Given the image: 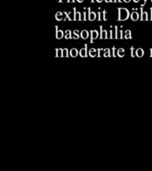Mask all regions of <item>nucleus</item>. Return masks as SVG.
Here are the masks:
<instances>
[{"label":"nucleus","mask_w":152,"mask_h":171,"mask_svg":"<svg viewBox=\"0 0 152 171\" xmlns=\"http://www.w3.org/2000/svg\"><path fill=\"white\" fill-rule=\"evenodd\" d=\"M144 55V50L142 48L136 49V56L137 57H142Z\"/></svg>","instance_id":"ddd939ff"},{"label":"nucleus","mask_w":152,"mask_h":171,"mask_svg":"<svg viewBox=\"0 0 152 171\" xmlns=\"http://www.w3.org/2000/svg\"><path fill=\"white\" fill-rule=\"evenodd\" d=\"M117 39H124V37H123V30H122V29L118 30V34H117Z\"/></svg>","instance_id":"5701e85b"},{"label":"nucleus","mask_w":152,"mask_h":171,"mask_svg":"<svg viewBox=\"0 0 152 171\" xmlns=\"http://www.w3.org/2000/svg\"><path fill=\"white\" fill-rule=\"evenodd\" d=\"M124 38L126 39H132V32H131V30H126V34H125Z\"/></svg>","instance_id":"a211bd4d"},{"label":"nucleus","mask_w":152,"mask_h":171,"mask_svg":"<svg viewBox=\"0 0 152 171\" xmlns=\"http://www.w3.org/2000/svg\"><path fill=\"white\" fill-rule=\"evenodd\" d=\"M55 19H56L57 21H62V20L63 19V13H62V12H58V13L55 14Z\"/></svg>","instance_id":"2eb2a0df"},{"label":"nucleus","mask_w":152,"mask_h":171,"mask_svg":"<svg viewBox=\"0 0 152 171\" xmlns=\"http://www.w3.org/2000/svg\"><path fill=\"white\" fill-rule=\"evenodd\" d=\"M118 21H126L129 18L130 14L129 11L126 8H118Z\"/></svg>","instance_id":"f257e3e1"},{"label":"nucleus","mask_w":152,"mask_h":171,"mask_svg":"<svg viewBox=\"0 0 152 171\" xmlns=\"http://www.w3.org/2000/svg\"><path fill=\"white\" fill-rule=\"evenodd\" d=\"M70 55L71 57H77V56L78 55V51H77V49L72 48L71 50H70Z\"/></svg>","instance_id":"1a4fd4ad"},{"label":"nucleus","mask_w":152,"mask_h":171,"mask_svg":"<svg viewBox=\"0 0 152 171\" xmlns=\"http://www.w3.org/2000/svg\"><path fill=\"white\" fill-rule=\"evenodd\" d=\"M149 18L148 16V13L146 12H142V8H141V21H148Z\"/></svg>","instance_id":"9b49d317"},{"label":"nucleus","mask_w":152,"mask_h":171,"mask_svg":"<svg viewBox=\"0 0 152 171\" xmlns=\"http://www.w3.org/2000/svg\"><path fill=\"white\" fill-rule=\"evenodd\" d=\"M150 57H152V48L150 49Z\"/></svg>","instance_id":"c85d7f7f"},{"label":"nucleus","mask_w":152,"mask_h":171,"mask_svg":"<svg viewBox=\"0 0 152 171\" xmlns=\"http://www.w3.org/2000/svg\"><path fill=\"white\" fill-rule=\"evenodd\" d=\"M109 39H115V37H114V33H113V30H112V29L109 32Z\"/></svg>","instance_id":"393cba45"},{"label":"nucleus","mask_w":152,"mask_h":171,"mask_svg":"<svg viewBox=\"0 0 152 171\" xmlns=\"http://www.w3.org/2000/svg\"><path fill=\"white\" fill-rule=\"evenodd\" d=\"M131 19H132L133 21H137V20H139V14H138L137 12L132 13V14H131Z\"/></svg>","instance_id":"dca6fc26"},{"label":"nucleus","mask_w":152,"mask_h":171,"mask_svg":"<svg viewBox=\"0 0 152 171\" xmlns=\"http://www.w3.org/2000/svg\"><path fill=\"white\" fill-rule=\"evenodd\" d=\"M98 37H99V32L97 30H91V32H90V38H91L90 43H94V40L98 39Z\"/></svg>","instance_id":"7ed1b4c3"},{"label":"nucleus","mask_w":152,"mask_h":171,"mask_svg":"<svg viewBox=\"0 0 152 171\" xmlns=\"http://www.w3.org/2000/svg\"><path fill=\"white\" fill-rule=\"evenodd\" d=\"M79 55H80L81 57H87V55H89V54H88V51H87V45H86V44L85 45V47L82 48V49L80 50Z\"/></svg>","instance_id":"39448f33"},{"label":"nucleus","mask_w":152,"mask_h":171,"mask_svg":"<svg viewBox=\"0 0 152 171\" xmlns=\"http://www.w3.org/2000/svg\"><path fill=\"white\" fill-rule=\"evenodd\" d=\"M80 37L83 39H88L90 36H89V32L87 30H82L81 33H80Z\"/></svg>","instance_id":"0eeeda50"},{"label":"nucleus","mask_w":152,"mask_h":171,"mask_svg":"<svg viewBox=\"0 0 152 171\" xmlns=\"http://www.w3.org/2000/svg\"><path fill=\"white\" fill-rule=\"evenodd\" d=\"M56 29V32H55V38L57 39H62L63 37H64V32L63 30H60V29H58V27L56 26L55 27Z\"/></svg>","instance_id":"20e7f679"},{"label":"nucleus","mask_w":152,"mask_h":171,"mask_svg":"<svg viewBox=\"0 0 152 171\" xmlns=\"http://www.w3.org/2000/svg\"><path fill=\"white\" fill-rule=\"evenodd\" d=\"M134 2H138V1H139V0H134Z\"/></svg>","instance_id":"2f4dec72"},{"label":"nucleus","mask_w":152,"mask_h":171,"mask_svg":"<svg viewBox=\"0 0 152 171\" xmlns=\"http://www.w3.org/2000/svg\"><path fill=\"white\" fill-rule=\"evenodd\" d=\"M97 1H98V2H102V0H97Z\"/></svg>","instance_id":"473e14b6"},{"label":"nucleus","mask_w":152,"mask_h":171,"mask_svg":"<svg viewBox=\"0 0 152 171\" xmlns=\"http://www.w3.org/2000/svg\"><path fill=\"white\" fill-rule=\"evenodd\" d=\"M149 20L152 21V8L150 9V17H149Z\"/></svg>","instance_id":"cd10ccee"},{"label":"nucleus","mask_w":152,"mask_h":171,"mask_svg":"<svg viewBox=\"0 0 152 171\" xmlns=\"http://www.w3.org/2000/svg\"><path fill=\"white\" fill-rule=\"evenodd\" d=\"M74 20L75 21H81L82 18H81V14L78 12L77 13L76 12V9H74Z\"/></svg>","instance_id":"f8f14e48"},{"label":"nucleus","mask_w":152,"mask_h":171,"mask_svg":"<svg viewBox=\"0 0 152 171\" xmlns=\"http://www.w3.org/2000/svg\"><path fill=\"white\" fill-rule=\"evenodd\" d=\"M110 49H109V48H106L105 49V52H104V54H103V56L104 57H110Z\"/></svg>","instance_id":"412c9836"},{"label":"nucleus","mask_w":152,"mask_h":171,"mask_svg":"<svg viewBox=\"0 0 152 171\" xmlns=\"http://www.w3.org/2000/svg\"><path fill=\"white\" fill-rule=\"evenodd\" d=\"M95 19H96V14L94 12H91V10L88 9V20L94 21Z\"/></svg>","instance_id":"423d86ee"},{"label":"nucleus","mask_w":152,"mask_h":171,"mask_svg":"<svg viewBox=\"0 0 152 171\" xmlns=\"http://www.w3.org/2000/svg\"><path fill=\"white\" fill-rule=\"evenodd\" d=\"M69 55H70L69 49L64 48V49H63V57H69Z\"/></svg>","instance_id":"aec40b11"},{"label":"nucleus","mask_w":152,"mask_h":171,"mask_svg":"<svg viewBox=\"0 0 152 171\" xmlns=\"http://www.w3.org/2000/svg\"><path fill=\"white\" fill-rule=\"evenodd\" d=\"M77 1H78V2H82V1H83V0H77Z\"/></svg>","instance_id":"7c9ffc66"},{"label":"nucleus","mask_w":152,"mask_h":171,"mask_svg":"<svg viewBox=\"0 0 152 171\" xmlns=\"http://www.w3.org/2000/svg\"><path fill=\"white\" fill-rule=\"evenodd\" d=\"M103 20H104V21L107 20V12H106V11L103 12Z\"/></svg>","instance_id":"bb28decb"},{"label":"nucleus","mask_w":152,"mask_h":171,"mask_svg":"<svg viewBox=\"0 0 152 171\" xmlns=\"http://www.w3.org/2000/svg\"><path fill=\"white\" fill-rule=\"evenodd\" d=\"M116 47H113V48H112V55H113V57H116Z\"/></svg>","instance_id":"a878e982"},{"label":"nucleus","mask_w":152,"mask_h":171,"mask_svg":"<svg viewBox=\"0 0 152 171\" xmlns=\"http://www.w3.org/2000/svg\"><path fill=\"white\" fill-rule=\"evenodd\" d=\"M88 54L90 57H95L97 55V50L95 48H91L88 52Z\"/></svg>","instance_id":"6e6552de"},{"label":"nucleus","mask_w":152,"mask_h":171,"mask_svg":"<svg viewBox=\"0 0 152 171\" xmlns=\"http://www.w3.org/2000/svg\"><path fill=\"white\" fill-rule=\"evenodd\" d=\"M104 52H105V49L99 48V49H98V57H102V55L104 54Z\"/></svg>","instance_id":"4be33fe9"},{"label":"nucleus","mask_w":152,"mask_h":171,"mask_svg":"<svg viewBox=\"0 0 152 171\" xmlns=\"http://www.w3.org/2000/svg\"><path fill=\"white\" fill-rule=\"evenodd\" d=\"M106 2H111V0H105Z\"/></svg>","instance_id":"c756f323"},{"label":"nucleus","mask_w":152,"mask_h":171,"mask_svg":"<svg viewBox=\"0 0 152 171\" xmlns=\"http://www.w3.org/2000/svg\"><path fill=\"white\" fill-rule=\"evenodd\" d=\"M63 49H62V48L56 49V54H55V56L56 57H63Z\"/></svg>","instance_id":"f3484780"},{"label":"nucleus","mask_w":152,"mask_h":171,"mask_svg":"<svg viewBox=\"0 0 152 171\" xmlns=\"http://www.w3.org/2000/svg\"><path fill=\"white\" fill-rule=\"evenodd\" d=\"M64 38H65L66 39H73V37L71 36V31H70V29L66 30L65 35H64Z\"/></svg>","instance_id":"4468645a"},{"label":"nucleus","mask_w":152,"mask_h":171,"mask_svg":"<svg viewBox=\"0 0 152 171\" xmlns=\"http://www.w3.org/2000/svg\"><path fill=\"white\" fill-rule=\"evenodd\" d=\"M135 55H136V51H135L134 47H131V56H132V57H135Z\"/></svg>","instance_id":"b1692460"},{"label":"nucleus","mask_w":152,"mask_h":171,"mask_svg":"<svg viewBox=\"0 0 152 171\" xmlns=\"http://www.w3.org/2000/svg\"><path fill=\"white\" fill-rule=\"evenodd\" d=\"M100 32H101V34H100V39H109V32L107 31V30H105V29H102V26H101L100 27Z\"/></svg>","instance_id":"f03ea898"},{"label":"nucleus","mask_w":152,"mask_h":171,"mask_svg":"<svg viewBox=\"0 0 152 171\" xmlns=\"http://www.w3.org/2000/svg\"><path fill=\"white\" fill-rule=\"evenodd\" d=\"M125 1H126V2H129V1H130V0H125Z\"/></svg>","instance_id":"72a5a7b5"},{"label":"nucleus","mask_w":152,"mask_h":171,"mask_svg":"<svg viewBox=\"0 0 152 171\" xmlns=\"http://www.w3.org/2000/svg\"><path fill=\"white\" fill-rule=\"evenodd\" d=\"M73 39H79V32H78V30L77 29H76V30H74V32H73Z\"/></svg>","instance_id":"6ab92c4d"},{"label":"nucleus","mask_w":152,"mask_h":171,"mask_svg":"<svg viewBox=\"0 0 152 171\" xmlns=\"http://www.w3.org/2000/svg\"><path fill=\"white\" fill-rule=\"evenodd\" d=\"M125 49L124 48H119L117 51H116V55L118 57H124L125 56Z\"/></svg>","instance_id":"9d476101"}]
</instances>
